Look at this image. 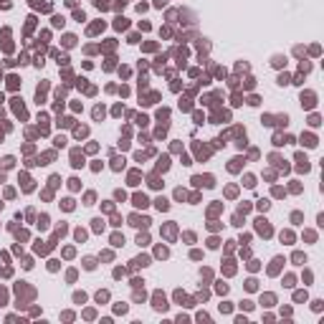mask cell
<instances>
[{
	"label": "cell",
	"instance_id": "6da1fadb",
	"mask_svg": "<svg viewBox=\"0 0 324 324\" xmlns=\"http://www.w3.org/2000/svg\"><path fill=\"white\" fill-rule=\"evenodd\" d=\"M192 182H195L198 188H213L215 180H213V175H198V177H192Z\"/></svg>",
	"mask_w": 324,
	"mask_h": 324
},
{
	"label": "cell",
	"instance_id": "7a4b0ae2",
	"mask_svg": "<svg viewBox=\"0 0 324 324\" xmlns=\"http://www.w3.org/2000/svg\"><path fill=\"white\" fill-rule=\"evenodd\" d=\"M129 223H132V225H137V228H147V225H149V218H145V215H132V218H129Z\"/></svg>",
	"mask_w": 324,
	"mask_h": 324
},
{
	"label": "cell",
	"instance_id": "3957f363",
	"mask_svg": "<svg viewBox=\"0 0 324 324\" xmlns=\"http://www.w3.org/2000/svg\"><path fill=\"white\" fill-rule=\"evenodd\" d=\"M256 228H258V233H263V235H271V225L266 223L263 218H258L256 220Z\"/></svg>",
	"mask_w": 324,
	"mask_h": 324
},
{
	"label": "cell",
	"instance_id": "277c9868",
	"mask_svg": "<svg viewBox=\"0 0 324 324\" xmlns=\"http://www.w3.org/2000/svg\"><path fill=\"white\" fill-rule=\"evenodd\" d=\"M132 203H134L137 208H147V205H149V200H147V195H142V192H137V195L132 198Z\"/></svg>",
	"mask_w": 324,
	"mask_h": 324
},
{
	"label": "cell",
	"instance_id": "5b68a950",
	"mask_svg": "<svg viewBox=\"0 0 324 324\" xmlns=\"http://www.w3.org/2000/svg\"><path fill=\"white\" fill-rule=\"evenodd\" d=\"M314 94H312V91H306V94H301V104H304L306 106V109H312V106H314Z\"/></svg>",
	"mask_w": 324,
	"mask_h": 324
},
{
	"label": "cell",
	"instance_id": "8992f818",
	"mask_svg": "<svg viewBox=\"0 0 324 324\" xmlns=\"http://www.w3.org/2000/svg\"><path fill=\"white\" fill-rule=\"evenodd\" d=\"M71 165H74V167H81V165H84V157L78 155V149H74V152H71Z\"/></svg>",
	"mask_w": 324,
	"mask_h": 324
},
{
	"label": "cell",
	"instance_id": "52a82bcc",
	"mask_svg": "<svg viewBox=\"0 0 324 324\" xmlns=\"http://www.w3.org/2000/svg\"><path fill=\"white\" fill-rule=\"evenodd\" d=\"M155 309H167V301H165V294H155Z\"/></svg>",
	"mask_w": 324,
	"mask_h": 324
},
{
	"label": "cell",
	"instance_id": "ba28073f",
	"mask_svg": "<svg viewBox=\"0 0 324 324\" xmlns=\"http://www.w3.org/2000/svg\"><path fill=\"white\" fill-rule=\"evenodd\" d=\"M301 142H304L306 147H316V137L314 134H301Z\"/></svg>",
	"mask_w": 324,
	"mask_h": 324
},
{
	"label": "cell",
	"instance_id": "9c48e42d",
	"mask_svg": "<svg viewBox=\"0 0 324 324\" xmlns=\"http://www.w3.org/2000/svg\"><path fill=\"white\" fill-rule=\"evenodd\" d=\"M112 246H124V235L114 233V235H112Z\"/></svg>",
	"mask_w": 324,
	"mask_h": 324
},
{
	"label": "cell",
	"instance_id": "30bf717a",
	"mask_svg": "<svg viewBox=\"0 0 324 324\" xmlns=\"http://www.w3.org/2000/svg\"><path fill=\"white\" fill-rule=\"evenodd\" d=\"M167 167H170V160H167V155H165V157H160V165H157V170H162V172H165Z\"/></svg>",
	"mask_w": 324,
	"mask_h": 324
},
{
	"label": "cell",
	"instance_id": "8fae6325",
	"mask_svg": "<svg viewBox=\"0 0 324 324\" xmlns=\"http://www.w3.org/2000/svg\"><path fill=\"white\" fill-rule=\"evenodd\" d=\"M155 205L160 208V210H167V208H170V203H167L165 198H157V200H155Z\"/></svg>",
	"mask_w": 324,
	"mask_h": 324
},
{
	"label": "cell",
	"instance_id": "7c38bea8",
	"mask_svg": "<svg viewBox=\"0 0 324 324\" xmlns=\"http://www.w3.org/2000/svg\"><path fill=\"white\" fill-rule=\"evenodd\" d=\"M281 241L291 243V241H294V233H291V230H284V233H281Z\"/></svg>",
	"mask_w": 324,
	"mask_h": 324
},
{
	"label": "cell",
	"instance_id": "4fadbf2b",
	"mask_svg": "<svg viewBox=\"0 0 324 324\" xmlns=\"http://www.w3.org/2000/svg\"><path fill=\"white\" fill-rule=\"evenodd\" d=\"M241 162H243V160H241V157H235V160H230V170H233V172H235V170H238V167H241Z\"/></svg>",
	"mask_w": 324,
	"mask_h": 324
},
{
	"label": "cell",
	"instance_id": "5bb4252c",
	"mask_svg": "<svg viewBox=\"0 0 324 324\" xmlns=\"http://www.w3.org/2000/svg\"><path fill=\"white\" fill-rule=\"evenodd\" d=\"M137 243H139V246H147V243H149V238H147L145 233H139V235H137Z\"/></svg>",
	"mask_w": 324,
	"mask_h": 324
},
{
	"label": "cell",
	"instance_id": "9a60e30c",
	"mask_svg": "<svg viewBox=\"0 0 324 324\" xmlns=\"http://www.w3.org/2000/svg\"><path fill=\"white\" fill-rule=\"evenodd\" d=\"M279 84H281V86H286V84H291V78H289V74H281V76H279Z\"/></svg>",
	"mask_w": 324,
	"mask_h": 324
},
{
	"label": "cell",
	"instance_id": "2e32d148",
	"mask_svg": "<svg viewBox=\"0 0 324 324\" xmlns=\"http://www.w3.org/2000/svg\"><path fill=\"white\" fill-rule=\"evenodd\" d=\"M284 63H286L284 56H273V66H284Z\"/></svg>",
	"mask_w": 324,
	"mask_h": 324
},
{
	"label": "cell",
	"instance_id": "e0dca14e",
	"mask_svg": "<svg viewBox=\"0 0 324 324\" xmlns=\"http://www.w3.org/2000/svg\"><path fill=\"white\" fill-rule=\"evenodd\" d=\"M106 299H109V294H106V291H99V294H96V301H99V304L106 301Z\"/></svg>",
	"mask_w": 324,
	"mask_h": 324
},
{
	"label": "cell",
	"instance_id": "ac0fdd59",
	"mask_svg": "<svg viewBox=\"0 0 324 324\" xmlns=\"http://www.w3.org/2000/svg\"><path fill=\"white\" fill-rule=\"evenodd\" d=\"M63 43H66V46L71 48V46H74V43H76V35H66V38H63Z\"/></svg>",
	"mask_w": 324,
	"mask_h": 324
},
{
	"label": "cell",
	"instance_id": "d6986e66",
	"mask_svg": "<svg viewBox=\"0 0 324 324\" xmlns=\"http://www.w3.org/2000/svg\"><path fill=\"white\" fill-rule=\"evenodd\" d=\"M8 86H10V89H18V76H10L8 78Z\"/></svg>",
	"mask_w": 324,
	"mask_h": 324
},
{
	"label": "cell",
	"instance_id": "ffe728a7",
	"mask_svg": "<svg viewBox=\"0 0 324 324\" xmlns=\"http://www.w3.org/2000/svg\"><path fill=\"white\" fill-rule=\"evenodd\" d=\"M104 117V106H96L94 109V119H102Z\"/></svg>",
	"mask_w": 324,
	"mask_h": 324
},
{
	"label": "cell",
	"instance_id": "44dd1931",
	"mask_svg": "<svg viewBox=\"0 0 324 324\" xmlns=\"http://www.w3.org/2000/svg\"><path fill=\"white\" fill-rule=\"evenodd\" d=\"M48 225V215H41L38 218V228H46Z\"/></svg>",
	"mask_w": 324,
	"mask_h": 324
},
{
	"label": "cell",
	"instance_id": "7402d4cb",
	"mask_svg": "<svg viewBox=\"0 0 324 324\" xmlns=\"http://www.w3.org/2000/svg\"><path fill=\"white\" fill-rule=\"evenodd\" d=\"M114 25H117L119 31H122V28H127V18H117V23H114Z\"/></svg>",
	"mask_w": 324,
	"mask_h": 324
},
{
	"label": "cell",
	"instance_id": "603a6c76",
	"mask_svg": "<svg viewBox=\"0 0 324 324\" xmlns=\"http://www.w3.org/2000/svg\"><path fill=\"white\" fill-rule=\"evenodd\" d=\"M94 230H104V220H102V218L94 220Z\"/></svg>",
	"mask_w": 324,
	"mask_h": 324
},
{
	"label": "cell",
	"instance_id": "cb8c5ba5",
	"mask_svg": "<svg viewBox=\"0 0 324 324\" xmlns=\"http://www.w3.org/2000/svg\"><path fill=\"white\" fill-rule=\"evenodd\" d=\"M94 266H96L94 258H84V269H94Z\"/></svg>",
	"mask_w": 324,
	"mask_h": 324
},
{
	"label": "cell",
	"instance_id": "d4e9b609",
	"mask_svg": "<svg viewBox=\"0 0 324 324\" xmlns=\"http://www.w3.org/2000/svg\"><path fill=\"white\" fill-rule=\"evenodd\" d=\"M299 68H301V74H306V71H312V63H306V61H301V66H299Z\"/></svg>",
	"mask_w": 324,
	"mask_h": 324
},
{
	"label": "cell",
	"instance_id": "484cf974",
	"mask_svg": "<svg viewBox=\"0 0 324 324\" xmlns=\"http://www.w3.org/2000/svg\"><path fill=\"white\" fill-rule=\"evenodd\" d=\"M53 25L61 28V25H63V18H61V15H53Z\"/></svg>",
	"mask_w": 324,
	"mask_h": 324
},
{
	"label": "cell",
	"instance_id": "4316f807",
	"mask_svg": "<svg viewBox=\"0 0 324 324\" xmlns=\"http://www.w3.org/2000/svg\"><path fill=\"white\" fill-rule=\"evenodd\" d=\"M175 198H177V200H185V190L177 188V190H175Z\"/></svg>",
	"mask_w": 324,
	"mask_h": 324
},
{
	"label": "cell",
	"instance_id": "83f0119b",
	"mask_svg": "<svg viewBox=\"0 0 324 324\" xmlns=\"http://www.w3.org/2000/svg\"><path fill=\"white\" fill-rule=\"evenodd\" d=\"M309 124H312V127H319V117H316V114H312V119H309Z\"/></svg>",
	"mask_w": 324,
	"mask_h": 324
},
{
	"label": "cell",
	"instance_id": "f1b7e54d",
	"mask_svg": "<svg viewBox=\"0 0 324 324\" xmlns=\"http://www.w3.org/2000/svg\"><path fill=\"white\" fill-rule=\"evenodd\" d=\"M3 165H5V167H13V165H15V160H13V157H5Z\"/></svg>",
	"mask_w": 324,
	"mask_h": 324
},
{
	"label": "cell",
	"instance_id": "f546056e",
	"mask_svg": "<svg viewBox=\"0 0 324 324\" xmlns=\"http://www.w3.org/2000/svg\"><path fill=\"white\" fill-rule=\"evenodd\" d=\"M68 188H71V190H78V180H76V177L68 180Z\"/></svg>",
	"mask_w": 324,
	"mask_h": 324
},
{
	"label": "cell",
	"instance_id": "4dcf8cb0",
	"mask_svg": "<svg viewBox=\"0 0 324 324\" xmlns=\"http://www.w3.org/2000/svg\"><path fill=\"white\" fill-rule=\"evenodd\" d=\"M243 180H246V188H253V185H256V182H253V177H251V175H246Z\"/></svg>",
	"mask_w": 324,
	"mask_h": 324
},
{
	"label": "cell",
	"instance_id": "1f68e13d",
	"mask_svg": "<svg viewBox=\"0 0 324 324\" xmlns=\"http://www.w3.org/2000/svg\"><path fill=\"white\" fill-rule=\"evenodd\" d=\"M294 261L301 263V261H306V256H304V253H294Z\"/></svg>",
	"mask_w": 324,
	"mask_h": 324
},
{
	"label": "cell",
	"instance_id": "d6a6232c",
	"mask_svg": "<svg viewBox=\"0 0 324 324\" xmlns=\"http://www.w3.org/2000/svg\"><path fill=\"white\" fill-rule=\"evenodd\" d=\"M137 180H139V175H137V172H132V175H129V185H137Z\"/></svg>",
	"mask_w": 324,
	"mask_h": 324
},
{
	"label": "cell",
	"instance_id": "836d02e7",
	"mask_svg": "<svg viewBox=\"0 0 324 324\" xmlns=\"http://www.w3.org/2000/svg\"><path fill=\"white\" fill-rule=\"evenodd\" d=\"M86 132H89L86 127H78V129H76V137H86Z\"/></svg>",
	"mask_w": 324,
	"mask_h": 324
},
{
	"label": "cell",
	"instance_id": "e575fe53",
	"mask_svg": "<svg viewBox=\"0 0 324 324\" xmlns=\"http://www.w3.org/2000/svg\"><path fill=\"white\" fill-rule=\"evenodd\" d=\"M84 238H86V233H84L81 228H78V230H76V241H84Z\"/></svg>",
	"mask_w": 324,
	"mask_h": 324
},
{
	"label": "cell",
	"instance_id": "d590c367",
	"mask_svg": "<svg viewBox=\"0 0 324 324\" xmlns=\"http://www.w3.org/2000/svg\"><path fill=\"white\" fill-rule=\"evenodd\" d=\"M124 167V160H114V170H122Z\"/></svg>",
	"mask_w": 324,
	"mask_h": 324
},
{
	"label": "cell",
	"instance_id": "8d00e7d4",
	"mask_svg": "<svg viewBox=\"0 0 324 324\" xmlns=\"http://www.w3.org/2000/svg\"><path fill=\"white\" fill-rule=\"evenodd\" d=\"M157 256L165 258V256H167V248H162V246H160V248H157Z\"/></svg>",
	"mask_w": 324,
	"mask_h": 324
},
{
	"label": "cell",
	"instance_id": "74e56055",
	"mask_svg": "<svg viewBox=\"0 0 324 324\" xmlns=\"http://www.w3.org/2000/svg\"><path fill=\"white\" fill-rule=\"evenodd\" d=\"M74 18H76V20H86V18H84V10H76V13H74Z\"/></svg>",
	"mask_w": 324,
	"mask_h": 324
},
{
	"label": "cell",
	"instance_id": "f35d334b",
	"mask_svg": "<svg viewBox=\"0 0 324 324\" xmlns=\"http://www.w3.org/2000/svg\"><path fill=\"white\" fill-rule=\"evenodd\" d=\"M165 3H167V0H155V5H157V8H162Z\"/></svg>",
	"mask_w": 324,
	"mask_h": 324
},
{
	"label": "cell",
	"instance_id": "ab89813d",
	"mask_svg": "<svg viewBox=\"0 0 324 324\" xmlns=\"http://www.w3.org/2000/svg\"><path fill=\"white\" fill-rule=\"evenodd\" d=\"M0 210H3V203H0Z\"/></svg>",
	"mask_w": 324,
	"mask_h": 324
}]
</instances>
